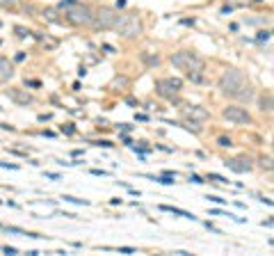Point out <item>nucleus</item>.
I'll list each match as a JSON object with an SVG mask.
<instances>
[{
	"label": "nucleus",
	"instance_id": "22",
	"mask_svg": "<svg viewBox=\"0 0 274 256\" xmlns=\"http://www.w3.org/2000/svg\"><path fill=\"white\" fill-rule=\"evenodd\" d=\"M208 179H210V181H217V183H229L226 179H222V176H217V174H210Z\"/></svg>",
	"mask_w": 274,
	"mask_h": 256
},
{
	"label": "nucleus",
	"instance_id": "16",
	"mask_svg": "<svg viewBox=\"0 0 274 256\" xmlns=\"http://www.w3.org/2000/svg\"><path fill=\"white\" fill-rule=\"evenodd\" d=\"M0 7H3V9H16L18 7V0H0Z\"/></svg>",
	"mask_w": 274,
	"mask_h": 256
},
{
	"label": "nucleus",
	"instance_id": "6",
	"mask_svg": "<svg viewBox=\"0 0 274 256\" xmlns=\"http://www.w3.org/2000/svg\"><path fill=\"white\" fill-rule=\"evenodd\" d=\"M180 87H183V80H180V78H163V80L155 82L158 94L165 96V98H171V101H174V96L180 92Z\"/></svg>",
	"mask_w": 274,
	"mask_h": 256
},
{
	"label": "nucleus",
	"instance_id": "2",
	"mask_svg": "<svg viewBox=\"0 0 274 256\" xmlns=\"http://www.w3.org/2000/svg\"><path fill=\"white\" fill-rule=\"evenodd\" d=\"M171 64L178 67L180 71H185L194 82H201V73L206 69V62L197 55V53L180 51V53H176V55H171Z\"/></svg>",
	"mask_w": 274,
	"mask_h": 256
},
{
	"label": "nucleus",
	"instance_id": "9",
	"mask_svg": "<svg viewBox=\"0 0 274 256\" xmlns=\"http://www.w3.org/2000/svg\"><path fill=\"white\" fill-rule=\"evenodd\" d=\"M224 165H226L229 169L238 172V174H244V172L252 169V162H249V158H231V160L224 162Z\"/></svg>",
	"mask_w": 274,
	"mask_h": 256
},
{
	"label": "nucleus",
	"instance_id": "1",
	"mask_svg": "<svg viewBox=\"0 0 274 256\" xmlns=\"http://www.w3.org/2000/svg\"><path fill=\"white\" fill-rule=\"evenodd\" d=\"M219 90H222V94H226L231 98H240V101H249V98H252L249 80L238 69H229V71L222 73V78H219Z\"/></svg>",
	"mask_w": 274,
	"mask_h": 256
},
{
	"label": "nucleus",
	"instance_id": "15",
	"mask_svg": "<svg viewBox=\"0 0 274 256\" xmlns=\"http://www.w3.org/2000/svg\"><path fill=\"white\" fill-rule=\"evenodd\" d=\"M183 128H188V131H192V133H201V126H199V121L185 119V121H183Z\"/></svg>",
	"mask_w": 274,
	"mask_h": 256
},
{
	"label": "nucleus",
	"instance_id": "11",
	"mask_svg": "<svg viewBox=\"0 0 274 256\" xmlns=\"http://www.w3.org/2000/svg\"><path fill=\"white\" fill-rule=\"evenodd\" d=\"M34 39H37L41 46H46L48 51H55L57 46H60V41L57 39H53V37H48V34H43V32H34Z\"/></svg>",
	"mask_w": 274,
	"mask_h": 256
},
{
	"label": "nucleus",
	"instance_id": "4",
	"mask_svg": "<svg viewBox=\"0 0 274 256\" xmlns=\"http://www.w3.org/2000/svg\"><path fill=\"white\" fill-rule=\"evenodd\" d=\"M117 21H119V14H117L115 9L112 7H101L99 12L92 16L89 26L94 28L96 32H103V30H112V28L117 26Z\"/></svg>",
	"mask_w": 274,
	"mask_h": 256
},
{
	"label": "nucleus",
	"instance_id": "10",
	"mask_svg": "<svg viewBox=\"0 0 274 256\" xmlns=\"http://www.w3.org/2000/svg\"><path fill=\"white\" fill-rule=\"evenodd\" d=\"M7 96L12 98L14 103H18V105H30L32 103V96L23 90H7Z\"/></svg>",
	"mask_w": 274,
	"mask_h": 256
},
{
	"label": "nucleus",
	"instance_id": "23",
	"mask_svg": "<svg viewBox=\"0 0 274 256\" xmlns=\"http://www.w3.org/2000/svg\"><path fill=\"white\" fill-rule=\"evenodd\" d=\"M119 252L121 254H133V249H130V247H119Z\"/></svg>",
	"mask_w": 274,
	"mask_h": 256
},
{
	"label": "nucleus",
	"instance_id": "3",
	"mask_svg": "<svg viewBox=\"0 0 274 256\" xmlns=\"http://www.w3.org/2000/svg\"><path fill=\"white\" fill-rule=\"evenodd\" d=\"M64 18L66 23H71V26H89L92 23V16H94V12H92L87 5L82 3H76V0H64Z\"/></svg>",
	"mask_w": 274,
	"mask_h": 256
},
{
	"label": "nucleus",
	"instance_id": "7",
	"mask_svg": "<svg viewBox=\"0 0 274 256\" xmlns=\"http://www.w3.org/2000/svg\"><path fill=\"white\" fill-rule=\"evenodd\" d=\"M224 119H229V121H233V124H252V115H249L244 108H240V105H229V108H224Z\"/></svg>",
	"mask_w": 274,
	"mask_h": 256
},
{
	"label": "nucleus",
	"instance_id": "13",
	"mask_svg": "<svg viewBox=\"0 0 274 256\" xmlns=\"http://www.w3.org/2000/svg\"><path fill=\"white\" fill-rule=\"evenodd\" d=\"M43 16H46L51 23H57V26H64V21H66V18H60V14H57V9H53V7L43 9Z\"/></svg>",
	"mask_w": 274,
	"mask_h": 256
},
{
	"label": "nucleus",
	"instance_id": "14",
	"mask_svg": "<svg viewBox=\"0 0 274 256\" xmlns=\"http://www.w3.org/2000/svg\"><path fill=\"white\" fill-rule=\"evenodd\" d=\"M261 110L263 112H272V96H261Z\"/></svg>",
	"mask_w": 274,
	"mask_h": 256
},
{
	"label": "nucleus",
	"instance_id": "19",
	"mask_svg": "<svg viewBox=\"0 0 274 256\" xmlns=\"http://www.w3.org/2000/svg\"><path fill=\"white\" fill-rule=\"evenodd\" d=\"M14 32H16L18 37H28V34H30V32L26 30V28H23V26H16V28H14Z\"/></svg>",
	"mask_w": 274,
	"mask_h": 256
},
{
	"label": "nucleus",
	"instance_id": "8",
	"mask_svg": "<svg viewBox=\"0 0 274 256\" xmlns=\"http://www.w3.org/2000/svg\"><path fill=\"white\" fill-rule=\"evenodd\" d=\"M183 117L185 119H190V121H206L208 119V110H203L201 105H185L183 108Z\"/></svg>",
	"mask_w": 274,
	"mask_h": 256
},
{
	"label": "nucleus",
	"instance_id": "12",
	"mask_svg": "<svg viewBox=\"0 0 274 256\" xmlns=\"http://www.w3.org/2000/svg\"><path fill=\"white\" fill-rule=\"evenodd\" d=\"M12 76H14V67H12V62L5 60V57H0V82H7Z\"/></svg>",
	"mask_w": 274,
	"mask_h": 256
},
{
	"label": "nucleus",
	"instance_id": "20",
	"mask_svg": "<svg viewBox=\"0 0 274 256\" xmlns=\"http://www.w3.org/2000/svg\"><path fill=\"white\" fill-rule=\"evenodd\" d=\"M217 144H219V146H233V142L229 140V137H219V140H217Z\"/></svg>",
	"mask_w": 274,
	"mask_h": 256
},
{
	"label": "nucleus",
	"instance_id": "5",
	"mask_svg": "<svg viewBox=\"0 0 274 256\" xmlns=\"http://www.w3.org/2000/svg\"><path fill=\"white\" fill-rule=\"evenodd\" d=\"M115 28L124 39H133L142 32V21L137 14H126V16H121L119 21H117Z\"/></svg>",
	"mask_w": 274,
	"mask_h": 256
},
{
	"label": "nucleus",
	"instance_id": "21",
	"mask_svg": "<svg viewBox=\"0 0 274 256\" xmlns=\"http://www.w3.org/2000/svg\"><path fill=\"white\" fill-rule=\"evenodd\" d=\"M62 133H66V135H73V133H76V128H73V124H66V126H62Z\"/></svg>",
	"mask_w": 274,
	"mask_h": 256
},
{
	"label": "nucleus",
	"instance_id": "18",
	"mask_svg": "<svg viewBox=\"0 0 274 256\" xmlns=\"http://www.w3.org/2000/svg\"><path fill=\"white\" fill-rule=\"evenodd\" d=\"M261 167H263V169H267V172L272 169V158H270V156H263V158H261Z\"/></svg>",
	"mask_w": 274,
	"mask_h": 256
},
{
	"label": "nucleus",
	"instance_id": "17",
	"mask_svg": "<svg viewBox=\"0 0 274 256\" xmlns=\"http://www.w3.org/2000/svg\"><path fill=\"white\" fill-rule=\"evenodd\" d=\"M142 60H144L146 64H151V67H158L160 64V57L155 55V57H151V55H142Z\"/></svg>",
	"mask_w": 274,
	"mask_h": 256
}]
</instances>
